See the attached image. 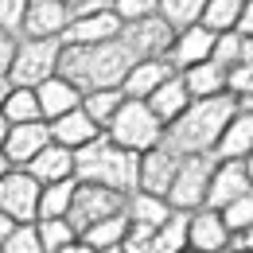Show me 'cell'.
I'll use <instances>...</instances> for the list:
<instances>
[{
  "label": "cell",
  "mask_w": 253,
  "mask_h": 253,
  "mask_svg": "<svg viewBox=\"0 0 253 253\" xmlns=\"http://www.w3.org/2000/svg\"><path fill=\"white\" fill-rule=\"evenodd\" d=\"M238 117V97L222 94V97H207V101H191V109L168 125L164 132V148L175 156H214L226 125Z\"/></svg>",
  "instance_id": "obj_1"
},
{
  "label": "cell",
  "mask_w": 253,
  "mask_h": 253,
  "mask_svg": "<svg viewBox=\"0 0 253 253\" xmlns=\"http://www.w3.org/2000/svg\"><path fill=\"white\" fill-rule=\"evenodd\" d=\"M132 66H136V55L121 39L101 43V47H66L63 43L59 74L66 82H74L82 94H94V90H121V82Z\"/></svg>",
  "instance_id": "obj_2"
},
{
  "label": "cell",
  "mask_w": 253,
  "mask_h": 253,
  "mask_svg": "<svg viewBox=\"0 0 253 253\" xmlns=\"http://www.w3.org/2000/svg\"><path fill=\"white\" fill-rule=\"evenodd\" d=\"M74 156H78V183H97V187L121 191V195L140 191V156L113 144L109 132L97 136L90 148H82Z\"/></svg>",
  "instance_id": "obj_3"
},
{
  "label": "cell",
  "mask_w": 253,
  "mask_h": 253,
  "mask_svg": "<svg viewBox=\"0 0 253 253\" xmlns=\"http://www.w3.org/2000/svg\"><path fill=\"white\" fill-rule=\"evenodd\" d=\"M164 132H168V125L148 109V101H125L117 121L109 125V140L121 144L125 152L144 156V152H152V148L164 144Z\"/></svg>",
  "instance_id": "obj_4"
},
{
  "label": "cell",
  "mask_w": 253,
  "mask_h": 253,
  "mask_svg": "<svg viewBox=\"0 0 253 253\" xmlns=\"http://www.w3.org/2000/svg\"><path fill=\"white\" fill-rule=\"evenodd\" d=\"M63 63V39H20V55L12 66V86L39 90L43 82H51Z\"/></svg>",
  "instance_id": "obj_5"
},
{
  "label": "cell",
  "mask_w": 253,
  "mask_h": 253,
  "mask_svg": "<svg viewBox=\"0 0 253 253\" xmlns=\"http://www.w3.org/2000/svg\"><path fill=\"white\" fill-rule=\"evenodd\" d=\"M214 168H218V160H214V156H183L179 175H175V183H171V191H168L171 211H179V214L203 211V207H207V195H211Z\"/></svg>",
  "instance_id": "obj_6"
},
{
  "label": "cell",
  "mask_w": 253,
  "mask_h": 253,
  "mask_svg": "<svg viewBox=\"0 0 253 253\" xmlns=\"http://www.w3.org/2000/svg\"><path fill=\"white\" fill-rule=\"evenodd\" d=\"M128 211V195L109 187H97V183H78L74 191V207H70V226L78 230V238L97 226V222L113 218V214H125Z\"/></svg>",
  "instance_id": "obj_7"
},
{
  "label": "cell",
  "mask_w": 253,
  "mask_h": 253,
  "mask_svg": "<svg viewBox=\"0 0 253 253\" xmlns=\"http://www.w3.org/2000/svg\"><path fill=\"white\" fill-rule=\"evenodd\" d=\"M39 199H43V183H35L24 168H12L0 179V211L20 226L39 222Z\"/></svg>",
  "instance_id": "obj_8"
},
{
  "label": "cell",
  "mask_w": 253,
  "mask_h": 253,
  "mask_svg": "<svg viewBox=\"0 0 253 253\" xmlns=\"http://www.w3.org/2000/svg\"><path fill=\"white\" fill-rule=\"evenodd\" d=\"M175 35H179V32H175V28H171L164 16H152V20L125 24L121 43H125L128 51L136 55V63H140V59H168V51H171Z\"/></svg>",
  "instance_id": "obj_9"
},
{
  "label": "cell",
  "mask_w": 253,
  "mask_h": 253,
  "mask_svg": "<svg viewBox=\"0 0 253 253\" xmlns=\"http://www.w3.org/2000/svg\"><path fill=\"white\" fill-rule=\"evenodd\" d=\"M214 43H218V35L211 32L207 24H195V28L175 35V43H171V51H168V63L175 66L179 74L191 70V66H203V63L214 59Z\"/></svg>",
  "instance_id": "obj_10"
},
{
  "label": "cell",
  "mask_w": 253,
  "mask_h": 253,
  "mask_svg": "<svg viewBox=\"0 0 253 253\" xmlns=\"http://www.w3.org/2000/svg\"><path fill=\"white\" fill-rule=\"evenodd\" d=\"M125 32V20L117 12H97V16H82V20H70L63 43L66 47H101V43H113Z\"/></svg>",
  "instance_id": "obj_11"
},
{
  "label": "cell",
  "mask_w": 253,
  "mask_h": 253,
  "mask_svg": "<svg viewBox=\"0 0 253 253\" xmlns=\"http://www.w3.org/2000/svg\"><path fill=\"white\" fill-rule=\"evenodd\" d=\"M250 191H253V183H250V171H246V160H226V164L214 168L207 207H211V211H226V207H234L238 199H246Z\"/></svg>",
  "instance_id": "obj_12"
},
{
  "label": "cell",
  "mask_w": 253,
  "mask_h": 253,
  "mask_svg": "<svg viewBox=\"0 0 253 253\" xmlns=\"http://www.w3.org/2000/svg\"><path fill=\"white\" fill-rule=\"evenodd\" d=\"M74 12L63 0H32L28 4V24H24V39H63L70 28Z\"/></svg>",
  "instance_id": "obj_13"
},
{
  "label": "cell",
  "mask_w": 253,
  "mask_h": 253,
  "mask_svg": "<svg viewBox=\"0 0 253 253\" xmlns=\"http://www.w3.org/2000/svg\"><path fill=\"white\" fill-rule=\"evenodd\" d=\"M179 164H183V156L168 152L164 144L152 148V152H144V156H140V191L168 199V191H171L175 175H179Z\"/></svg>",
  "instance_id": "obj_14"
},
{
  "label": "cell",
  "mask_w": 253,
  "mask_h": 253,
  "mask_svg": "<svg viewBox=\"0 0 253 253\" xmlns=\"http://www.w3.org/2000/svg\"><path fill=\"white\" fill-rule=\"evenodd\" d=\"M28 175H32L35 183H43V187H51V183H66V179H78V156L70 152V148H63V144H47L39 156L24 168Z\"/></svg>",
  "instance_id": "obj_15"
},
{
  "label": "cell",
  "mask_w": 253,
  "mask_h": 253,
  "mask_svg": "<svg viewBox=\"0 0 253 253\" xmlns=\"http://www.w3.org/2000/svg\"><path fill=\"white\" fill-rule=\"evenodd\" d=\"M51 144V125L47 121H32V125H12L8 144H4V160L12 168H28L43 148Z\"/></svg>",
  "instance_id": "obj_16"
},
{
  "label": "cell",
  "mask_w": 253,
  "mask_h": 253,
  "mask_svg": "<svg viewBox=\"0 0 253 253\" xmlns=\"http://www.w3.org/2000/svg\"><path fill=\"white\" fill-rule=\"evenodd\" d=\"M171 74H179V70L168 63V59H140V63L125 74L121 94H125L128 101H148V97L156 94V90L168 82V78H171Z\"/></svg>",
  "instance_id": "obj_17"
},
{
  "label": "cell",
  "mask_w": 253,
  "mask_h": 253,
  "mask_svg": "<svg viewBox=\"0 0 253 253\" xmlns=\"http://www.w3.org/2000/svg\"><path fill=\"white\" fill-rule=\"evenodd\" d=\"M230 226H226V218H222V211H211V207H203V211H195L191 214V250L195 253H222L226 246H230Z\"/></svg>",
  "instance_id": "obj_18"
},
{
  "label": "cell",
  "mask_w": 253,
  "mask_h": 253,
  "mask_svg": "<svg viewBox=\"0 0 253 253\" xmlns=\"http://www.w3.org/2000/svg\"><path fill=\"white\" fill-rule=\"evenodd\" d=\"M35 94H39V109H43V121L47 125L66 117V113H74V109H82V97H86L74 82H66L63 74H55L51 82H43Z\"/></svg>",
  "instance_id": "obj_19"
},
{
  "label": "cell",
  "mask_w": 253,
  "mask_h": 253,
  "mask_svg": "<svg viewBox=\"0 0 253 253\" xmlns=\"http://www.w3.org/2000/svg\"><path fill=\"white\" fill-rule=\"evenodd\" d=\"M97 136H105V128H97L86 109H74V113H66V117H59V121H51V140L63 144V148H70V152L90 148Z\"/></svg>",
  "instance_id": "obj_20"
},
{
  "label": "cell",
  "mask_w": 253,
  "mask_h": 253,
  "mask_svg": "<svg viewBox=\"0 0 253 253\" xmlns=\"http://www.w3.org/2000/svg\"><path fill=\"white\" fill-rule=\"evenodd\" d=\"M191 101H195V97H191L187 82H183V74H171V78L160 86L156 94L148 97V109L156 113L164 125H175V121H179V117L191 109Z\"/></svg>",
  "instance_id": "obj_21"
},
{
  "label": "cell",
  "mask_w": 253,
  "mask_h": 253,
  "mask_svg": "<svg viewBox=\"0 0 253 253\" xmlns=\"http://www.w3.org/2000/svg\"><path fill=\"white\" fill-rule=\"evenodd\" d=\"M253 156V113L238 109V117L226 125L218 148H214V160L226 164V160H250Z\"/></svg>",
  "instance_id": "obj_22"
},
{
  "label": "cell",
  "mask_w": 253,
  "mask_h": 253,
  "mask_svg": "<svg viewBox=\"0 0 253 253\" xmlns=\"http://www.w3.org/2000/svg\"><path fill=\"white\" fill-rule=\"evenodd\" d=\"M226 78H230V70L226 66H218L214 59L203 66H191V70H183V82H187V90L195 101H207V97H222L226 94Z\"/></svg>",
  "instance_id": "obj_23"
},
{
  "label": "cell",
  "mask_w": 253,
  "mask_h": 253,
  "mask_svg": "<svg viewBox=\"0 0 253 253\" xmlns=\"http://www.w3.org/2000/svg\"><path fill=\"white\" fill-rule=\"evenodd\" d=\"M125 214H128V222H132V226H148V230H160V226L171 218L175 211H171V203H168V199L136 191V195H128V211H125Z\"/></svg>",
  "instance_id": "obj_24"
},
{
  "label": "cell",
  "mask_w": 253,
  "mask_h": 253,
  "mask_svg": "<svg viewBox=\"0 0 253 253\" xmlns=\"http://www.w3.org/2000/svg\"><path fill=\"white\" fill-rule=\"evenodd\" d=\"M128 97L121 94V90H94V94L82 97V109L90 113V121H94L97 128H105L109 132V125L117 121V113H121V105H125Z\"/></svg>",
  "instance_id": "obj_25"
},
{
  "label": "cell",
  "mask_w": 253,
  "mask_h": 253,
  "mask_svg": "<svg viewBox=\"0 0 253 253\" xmlns=\"http://www.w3.org/2000/svg\"><path fill=\"white\" fill-rule=\"evenodd\" d=\"M187 234H191V214H179V211H175V214L156 230V238H152V253H187L191 250Z\"/></svg>",
  "instance_id": "obj_26"
},
{
  "label": "cell",
  "mask_w": 253,
  "mask_h": 253,
  "mask_svg": "<svg viewBox=\"0 0 253 253\" xmlns=\"http://www.w3.org/2000/svg\"><path fill=\"white\" fill-rule=\"evenodd\" d=\"M128 226H132V222H128V214H113V218H105V222H97V226H90V230L82 234V242H86L94 253L113 250V246H125Z\"/></svg>",
  "instance_id": "obj_27"
},
{
  "label": "cell",
  "mask_w": 253,
  "mask_h": 253,
  "mask_svg": "<svg viewBox=\"0 0 253 253\" xmlns=\"http://www.w3.org/2000/svg\"><path fill=\"white\" fill-rule=\"evenodd\" d=\"M242 12H246V0H211V4H207V12H203V24H207L214 35L238 32Z\"/></svg>",
  "instance_id": "obj_28"
},
{
  "label": "cell",
  "mask_w": 253,
  "mask_h": 253,
  "mask_svg": "<svg viewBox=\"0 0 253 253\" xmlns=\"http://www.w3.org/2000/svg\"><path fill=\"white\" fill-rule=\"evenodd\" d=\"M207 4H211V0H160V16H164L175 32H187L195 24H203Z\"/></svg>",
  "instance_id": "obj_29"
},
{
  "label": "cell",
  "mask_w": 253,
  "mask_h": 253,
  "mask_svg": "<svg viewBox=\"0 0 253 253\" xmlns=\"http://www.w3.org/2000/svg\"><path fill=\"white\" fill-rule=\"evenodd\" d=\"M74 191H78V179H66V183H51V187H43V199H39V218H70Z\"/></svg>",
  "instance_id": "obj_30"
},
{
  "label": "cell",
  "mask_w": 253,
  "mask_h": 253,
  "mask_svg": "<svg viewBox=\"0 0 253 253\" xmlns=\"http://www.w3.org/2000/svg\"><path fill=\"white\" fill-rule=\"evenodd\" d=\"M4 117H8V125H32V121H43L39 94H35V90H24V86H16L12 97H8V105H4Z\"/></svg>",
  "instance_id": "obj_31"
},
{
  "label": "cell",
  "mask_w": 253,
  "mask_h": 253,
  "mask_svg": "<svg viewBox=\"0 0 253 253\" xmlns=\"http://www.w3.org/2000/svg\"><path fill=\"white\" fill-rule=\"evenodd\" d=\"M35 226H39V242L47 253H63L66 246L78 242V230L70 226V218H39Z\"/></svg>",
  "instance_id": "obj_32"
},
{
  "label": "cell",
  "mask_w": 253,
  "mask_h": 253,
  "mask_svg": "<svg viewBox=\"0 0 253 253\" xmlns=\"http://www.w3.org/2000/svg\"><path fill=\"white\" fill-rule=\"evenodd\" d=\"M28 4H32V0H0V35L24 39V24H28Z\"/></svg>",
  "instance_id": "obj_33"
},
{
  "label": "cell",
  "mask_w": 253,
  "mask_h": 253,
  "mask_svg": "<svg viewBox=\"0 0 253 253\" xmlns=\"http://www.w3.org/2000/svg\"><path fill=\"white\" fill-rule=\"evenodd\" d=\"M242 51H246V35L226 32V35H218V43H214V63L226 66V70H234V66H242Z\"/></svg>",
  "instance_id": "obj_34"
},
{
  "label": "cell",
  "mask_w": 253,
  "mask_h": 253,
  "mask_svg": "<svg viewBox=\"0 0 253 253\" xmlns=\"http://www.w3.org/2000/svg\"><path fill=\"white\" fill-rule=\"evenodd\" d=\"M222 218H226V226H230V234H246V230H253V191L246 195V199H238L234 207H226Z\"/></svg>",
  "instance_id": "obj_35"
},
{
  "label": "cell",
  "mask_w": 253,
  "mask_h": 253,
  "mask_svg": "<svg viewBox=\"0 0 253 253\" xmlns=\"http://www.w3.org/2000/svg\"><path fill=\"white\" fill-rule=\"evenodd\" d=\"M113 12H117L125 24L152 20V16H160V0H113Z\"/></svg>",
  "instance_id": "obj_36"
},
{
  "label": "cell",
  "mask_w": 253,
  "mask_h": 253,
  "mask_svg": "<svg viewBox=\"0 0 253 253\" xmlns=\"http://www.w3.org/2000/svg\"><path fill=\"white\" fill-rule=\"evenodd\" d=\"M4 253H47L43 250V242H39V226H16L12 230V238H8V246Z\"/></svg>",
  "instance_id": "obj_37"
},
{
  "label": "cell",
  "mask_w": 253,
  "mask_h": 253,
  "mask_svg": "<svg viewBox=\"0 0 253 253\" xmlns=\"http://www.w3.org/2000/svg\"><path fill=\"white\" fill-rule=\"evenodd\" d=\"M253 90V66H234L230 70V78H226V94H234V97H246Z\"/></svg>",
  "instance_id": "obj_38"
},
{
  "label": "cell",
  "mask_w": 253,
  "mask_h": 253,
  "mask_svg": "<svg viewBox=\"0 0 253 253\" xmlns=\"http://www.w3.org/2000/svg\"><path fill=\"white\" fill-rule=\"evenodd\" d=\"M16 55H20V39H12V35H0V74H12Z\"/></svg>",
  "instance_id": "obj_39"
},
{
  "label": "cell",
  "mask_w": 253,
  "mask_h": 253,
  "mask_svg": "<svg viewBox=\"0 0 253 253\" xmlns=\"http://www.w3.org/2000/svg\"><path fill=\"white\" fill-rule=\"evenodd\" d=\"M20 222H12L4 211H0V253H4V246H8V238H12V230H16Z\"/></svg>",
  "instance_id": "obj_40"
},
{
  "label": "cell",
  "mask_w": 253,
  "mask_h": 253,
  "mask_svg": "<svg viewBox=\"0 0 253 253\" xmlns=\"http://www.w3.org/2000/svg\"><path fill=\"white\" fill-rule=\"evenodd\" d=\"M238 32L253 39V0H246V12H242V24H238Z\"/></svg>",
  "instance_id": "obj_41"
},
{
  "label": "cell",
  "mask_w": 253,
  "mask_h": 253,
  "mask_svg": "<svg viewBox=\"0 0 253 253\" xmlns=\"http://www.w3.org/2000/svg\"><path fill=\"white\" fill-rule=\"evenodd\" d=\"M12 90H16V86H12V78H8V74H0V113H4V105H8Z\"/></svg>",
  "instance_id": "obj_42"
},
{
  "label": "cell",
  "mask_w": 253,
  "mask_h": 253,
  "mask_svg": "<svg viewBox=\"0 0 253 253\" xmlns=\"http://www.w3.org/2000/svg\"><path fill=\"white\" fill-rule=\"evenodd\" d=\"M8 132H12V125H8V117L0 113V152H4V144H8Z\"/></svg>",
  "instance_id": "obj_43"
},
{
  "label": "cell",
  "mask_w": 253,
  "mask_h": 253,
  "mask_svg": "<svg viewBox=\"0 0 253 253\" xmlns=\"http://www.w3.org/2000/svg\"><path fill=\"white\" fill-rule=\"evenodd\" d=\"M63 253H94V250H90V246H86V242H82V238H78V242H74V246H66Z\"/></svg>",
  "instance_id": "obj_44"
},
{
  "label": "cell",
  "mask_w": 253,
  "mask_h": 253,
  "mask_svg": "<svg viewBox=\"0 0 253 253\" xmlns=\"http://www.w3.org/2000/svg\"><path fill=\"white\" fill-rule=\"evenodd\" d=\"M238 109H246V113H253V90L246 97H238Z\"/></svg>",
  "instance_id": "obj_45"
},
{
  "label": "cell",
  "mask_w": 253,
  "mask_h": 253,
  "mask_svg": "<svg viewBox=\"0 0 253 253\" xmlns=\"http://www.w3.org/2000/svg\"><path fill=\"white\" fill-rule=\"evenodd\" d=\"M242 63L253 66V39H246V51H242Z\"/></svg>",
  "instance_id": "obj_46"
},
{
  "label": "cell",
  "mask_w": 253,
  "mask_h": 253,
  "mask_svg": "<svg viewBox=\"0 0 253 253\" xmlns=\"http://www.w3.org/2000/svg\"><path fill=\"white\" fill-rule=\"evenodd\" d=\"M8 171H12V164H8V160H4V152H0V179H4Z\"/></svg>",
  "instance_id": "obj_47"
},
{
  "label": "cell",
  "mask_w": 253,
  "mask_h": 253,
  "mask_svg": "<svg viewBox=\"0 0 253 253\" xmlns=\"http://www.w3.org/2000/svg\"><path fill=\"white\" fill-rule=\"evenodd\" d=\"M66 8H70V12H74V8H82V4H86V0H63Z\"/></svg>",
  "instance_id": "obj_48"
},
{
  "label": "cell",
  "mask_w": 253,
  "mask_h": 253,
  "mask_svg": "<svg viewBox=\"0 0 253 253\" xmlns=\"http://www.w3.org/2000/svg\"><path fill=\"white\" fill-rule=\"evenodd\" d=\"M246 171H250V183H253V156L246 160Z\"/></svg>",
  "instance_id": "obj_49"
},
{
  "label": "cell",
  "mask_w": 253,
  "mask_h": 253,
  "mask_svg": "<svg viewBox=\"0 0 253 253\" xmlns=\"http://www.w3.org/2000/svg\"><path fill=\"white\" fill-rule=\"evenodd\" d=\"M101 253H125V250H121V246H113V250H101Z\"/></svg>",
  "instance_id": "obj_50"
},
{
  "label": "cell",
  "mask_w": 253,
  "mask_h": 253,
  "mask_svg": "<svg viewBox=\"0 0 253 253\" xmlns=\"http://www.w3.org/2000/svg\"><path fill=\"white\" fill-rule=\"evenodd\" d=\"M187 253H195V250H187Z\"/></svg>",
  "instance_id": "obj_51"
}]
</instances>
